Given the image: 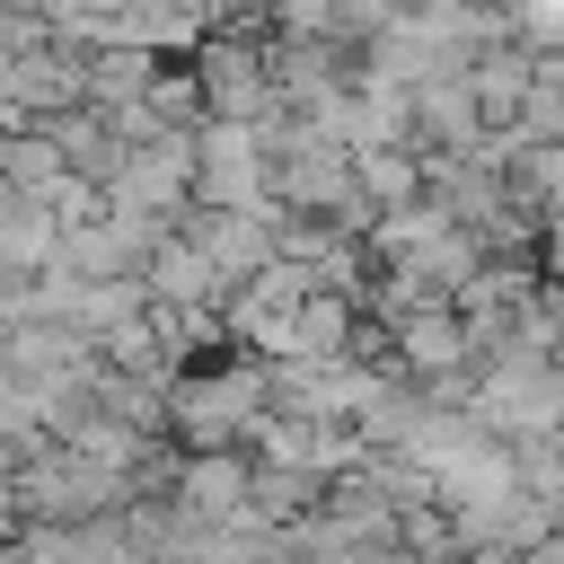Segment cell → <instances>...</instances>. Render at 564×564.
<instances>
[{
    "label": "cell",
    "mask_w": 564,
    "mask_h": 564,
    "mask_svg": "<svg viewBox=\"0 0 564 564\" xmlns=\"http://www.w3.org/2000/svg\"><path fill=\"white\" fill-rule=\"evenodd\" d=\"M0 185L53 212V203H62V194H70L79 176H70V159H62V141H53L44 123H35V132H9V141H0Z\"/></svg>",
    "instance_id": "cell-4"
},
{
    "label": "cell",
    "mask_w": 564,
    "mask_h": 564,
    "mask_svg": "<svg viewBox=\"0 0 564 564\" xmlns=\"http://www.w3.org/2000/svg\"><path fill=\"white\" fill-rule=\"evenodd\" d=\"M273 414V361H229V370H185L167 388V423L185 432V458H212V449H238L256 441Z\"/></svg>",
    "instance_id": "cell-1"
},
{
    "label": "cell",
    "mask_w": 564,
    "mask_h": 564,
    "mask_svg": "<svg viewBox=\"0 0 564 564\" xmlns=\"http://www.w3.org/2000/svg\"><path fill=\"white\" fill-rule=\"evenodd\" d=\"M167 494H176L167 511H176V520H194V529H247V502H256V458H247V449L185 458Z\"/></svg>",
    "instance_id": "cell-3"
},
{
    "label": "cell",
    "mask_w": 564,
    "mask_h": 564,
    "mask_svg": "<svg viewBox=\"0 0 564 564\" xmlns=\"http://www.w3.org/2000/svg\"><path fill=\"white\" fill-rule=\"evenodd\" d=\"M0 564H26V555H18V538H0Z\"/></svg>",
    "instance_id": "cell-5"
},
{
    "label": "cell",
    "mask_w": 564,
    "mask_h": 564,
    "mask_svg": "<svg viewBox=\"0 0 564 564\" xmlns=\"http://www.w3.org/2000/svg\"><path fill=\"white\" fill-rule=\"evenodd\" d=\"M203 212H282L273 203V150L256 123H203V167H194Z\"/></svg>",
    "instance_id": "cell-2"
}]
</instances>
